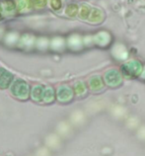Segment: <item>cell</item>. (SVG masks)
Instances as JSON below:
<instances>
[{"instance_id": "cell-8", "label": "cell", "mask_w": 145, "mask_h": 156, "mask_svg": "<svg viewBox=\"0 0 145 156\" xmlns=\"http://www.w3.org/2000/svg\"><path fill=\"white\" fill-rule=\"evenodd\" d=\"M32 3L36 8H43L47 4V0H32Z\"/></svg>"}, {"instance_id": "cell-5", "label": "cell", "mask_w": 145, "mask_h": 156, "mask_svg": "<svg viewBox=\"0 0 145 156\" xmlns=\"http://www.w3.org/2000/svg\"><path fill=\"white\" fill-rule=\"evenodd\" d=\"M2 10H4L7 13H12V12H14L15 9L17 8V5H16V3L13 1V0H5L2 4Z\"/></svg>"}, {"instance_id": "cell-4", "label": "cell", "mask_w": 145, "mask_h": 156, "mask_svg": "<svg viewBox=\"0 0 145 156\" xmlns=\"http://www.w3.org/2000/svg\"><path fill=\"white\" fill-rule=\"evenodd\" d=\"M16 5H17V10L19 12H22V11L30 9L33 6V3H32V0H17Z\"/></svg>"}, {"instance_id": "cell-3", "label": "cell", "mask_w": 145, "mask_h": 156, "mask_svg": "<svg viewBox=\"0 0 145 156\" xmlns=\"http://www.w3.org/2000/svg\"><path fill=\"white\" fill-rule=\"evenodd\" d=\"M72 97L71 90L67 87H61L58 90V98L60 101H67L70 100Z\"/></svg>"}, {"instance_id": "cell-7", "label": "cell", "mask_w": 145, "mask_h": 156, "mask_svg": "<svg viewBox=\"0 0 145 156\" xmlns=\"http://www.w3.org/2000/svg\"><path fill=\"white\" fill-rule=\"evenodd\" d=\"M44 99L49 103V102H51L53 99H55V92H53V90L51 88H47L44 90Z\"/></svg>"}, {"instance_id": "cell-2", "label": "cell", "mask_w": 145, "mask_h": 156, "mask_svg": "<svg viewBox=\"0 0 145 156\" xmlns=\"http://www.w3.org/2000/svg\"><path fill=\"white\" fill-rule=\"evenodd\" d=\"M13 79V75L4 68H0V88H6Z\"/></svg>"}, {"instance_id": "cell-10", "label": "cell", "mask_w": 145, "mask_h": 156, "mask_svg": "<svg viewBox=\"0 0 145 156\" xmlns=\"http://www.w3.org/2000/svg\"><path fill=\"white\" fill-rule=\"evenodd\" d=\"M1 15H2V6L0 5V18H1Z\"/></svg>"}, {"instance_id": "cell-9", "label": "cell", "mask_w": 145, "mask_h": 156, "mask_svg": "<svg viewBox=\"0 0 145 156\" xmlns=\"http://www.w3.org/2000/svg\"><path fill=\"white\" fill-rule=\"evenodd\" d=\"M60 0H51V7L53 9H58V8H60Z\"/></svg>"}, {"instance_id": "cell-6", "label": "cell", "mask_w": 145, "mask_h": 156, "mask_svg": "<svg viewBox=\"0 0 145 156\" xmlns=\"http://www.w3.org/2000/svg\"><path fill=\"white\" fill-rule=\"evenodd\" d=\"M44 92V91L43 87H41V86H36V87L33 89L32 96L35 100H41V97L43 96Z\"/></svg>"}, {"instance_id": "cell-1", "label": "cell", "mask_w": 145, "mask_h": 156, "mask_svg": "<svg viewBox=\"0 0 145 156\" xmlns=\"http://www.w3.org/2000/svg\"><path fill=\"white\" fill-rule=\"evenodd\" d=\"M12 92L14 93V95H16L19 98L22 99H26L28 97L29 93V87L26 84V82L23 80H16L13 85H12Z\"/></svg>"}]
</instances>
